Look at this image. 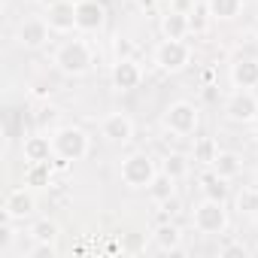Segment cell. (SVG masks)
<instances>
[{
    "label": "cell",
    "mask_w": 258,
    "mask_h": 258,
    "mask_svg": "<svg viewBox=\"0 0 258 258\" xmlns=\"http://www.w3.org/2000/svg\"><path fill=\"white\" fill-rule=\"evenodd\" d=\"M91 64H94V55H91V46L82 37L67 40L55 49V67L67 76H82V73L91 70Z\"/></svg>",
    "instance_id": "6da1fadb"
},
{
    "label": "cell",
    "mask_w": 258,
    "mask_h": 258,
    "mask_svg": "<svg viewBox=\"0 0 258 258\" xmlns=\"http://www.w3.org/2000/svg\"><path fill=\"white\" fill-rule=\"evenodd\" d=\"M52 146H55V158L82 161L88 155V134L76 124H61L52 131Z\"/></svg>",
    "instance_id": "7a4b0ae2"
},
{
    "label": "cell",
    "mask_w": 258,
    "mask_h": 258,
    "mask_svg": "<svg viewBox=\"0 0 258 258\" xmlns=\"http://www.w3.org/2000/svg\"><path fill=\"white\" fill-rule=\"evenodd\" d=\"M155 173H158V167H155L152 155H146V152H131L127 158H121V167H118V176L127 188H149Z\"/></svg>",
    "instance_id": "3957f363"
},
{
    "label": "cell",
    "mask_w": 258,
    "mask_h": 258,
    "mask_svg": "<svg viewBox=\"0 0 258 258\" xmlns=\"http://www.w3.org/2000/svg\"><path fill=\"white\" fill-rule=\"evenodd\" d=\"M191 225L198 234H222L228 228V210H225V201H213V198H204L195 213H191Z\"/></svg>",
    "instance_id": "277c9868"
},
{
    "label": "cell",
    "mask_w": 258,
    "mask_h": 258,
    "mask_svg": "<svg viewBox=\"0 0 258 258\" xmlns=\"http://www.w3.org/2000/svg\"><path fill=\"white\" fill-rule=\"evenodd\" d=\"M198 121H201L198 106L188 103V100H176V103H170V106L164 109V127H167L170 134H176V137L195 134V131H198Z\"/></svg>",
    "instance_id": "5b68a950"
},
{
    "label": "cell",
    "mask_w": 258,
    "mask_h": 258,
    "mask_svg": "<svg viewBox=\"0 0 258 258\" xmlns=\"http://www.w3.org/2000/svg\"><path fill=\"white\" fill-rule=\"evenodd\" d=\"M225 118L234 124H252L258 118V94L252 88H237L225 100Z\"/></svg>",
    "instance_id": "8992f818"
},
{
    "label": "cell",
    "mask_w": 258,
    "mask_h": 258,
    "mask_svg": "<svg viewBox=\"0 0 258 258\" xmlns=\"http://www.w3.org/2000/svg\"><path fill=\"white\" fill-rule=\"evenodd\" d=\"M188 61H191V49L185 40H164L155 49V64L164 73H179L188 67Z\"/></svg>",
    "instance_id": "52a82bcc"
},
{
    "label": "cell",
    "mask_w": 258,
    "mask_h": 258,
    "mask_svg": "<svg viewBox=\"0 0 258 258\" xmlns=\"http://www.w3.org/2000/svg\"><path fill=\"white\" fill-rule=\"evenodd\" d=\"M100 137L112 146H124L134 140V118L127 112H109L100 124Z\"/></svg>",
    "instance_id": "ba28073f"
},
{
    "label": "cell",
    "mask_w": 258,
    "mask_h": 258,
    "mask_svg": "<svg viewBox=\"0 0 258 258\" xmlns=\"http://www.w3.org/2000/svg\"><path fill=\"white\" fill-rule=\"evenodd\" d=\"M49 31L52 28H49L46 19H25L19 25V31H16V43L22 49H28V52H37V49H43L49 43Z\"/></svg>",
    "instance_id": "9c48e42d"
},
{
    "label": "cell",
    "mask_w": 258,
    "mask_h": 258,
    "mask_svg": "<svg viewBox=\"0 0 258 258\" xmlns=\"http://www.w3.org/2000/svg\"><path fill=\"white\" fill-rule=\"evenodd\" d=\"M106 25V10L97 0H76V31L94 34Z\"/></svg>",
    "instance_id": "30bf717a"
},
{
    "label": "cell",
    "mask_w": 258,
    "mask_h": 258,
    "mask_svg": "<svg viewBox=\"0 0 258 258\" xmlns=\"http://www.w3.org/2000/svg\"><path fill=\"white\" fill-rule=\"evenodd\" d=\"M34 210H37V201H34V195L28 188H13L4 198V219L19 222V219H28Z\"/></svg>",
    "instance_id": "8fae6325"
},
{
    "label": "cell",
    "mask_w": 258,
    "mask_h": 258,
    "mask_svg": "<svg viewBox=\"0 0 258 258\" xmlns=\"http://www.w3.org/2000/svg\"><path fill=\"white\" fill-rule=\"evenodd\" d=\"M46 22H49L52 31L70 34L76 28V4L73 0H55V4L49 7V13H46Z\"/></svg>",
    "instance_id": "7c38bea8"
},
{
    "label": "cell",
    "mask_w": 258,
    "mask_h": 258,
    "mask_svg": "<svg viewBox=\"0 0 258 258\" xmlns=\"http://www.w3.org/2000/svg\"><path fill=\"white\" fill-rule=\"evenodd\" d=\"M143 82V70L134 58H124V61H112V85L118 91H134Z\"/></svg>",
    "instance_id": "4fadbf2b"
},
{
    "label": "cell",
    "mask_w": 258,
    "mask_h": 258,
    "mask_svg": "<svg viewBox=\"0 0 258 258\" xmlns=\"http://www.w3.org/2000/svg\"><path fill=\"white\" fill-rule=\"evenodd\" d=\"M152 240H155V246H158L161 252H167V255H182V252H185V249H182V231H179L173 222H161V225L155 228Z\"/></svg>",
    "instance_id": "5bb4252c"
},
{
    "label": "cell",
    "mask_w": 258,
    "mask_h": 258,
    "mask_svg": "<svg viewBox=\"0 0 258 258\" xmlns=\"http://www.w3.org/2000/svg\"><path fill=\"white\" fill-rule=\"evenodd\" d=\"M22 149H25V161H28V164H37V161H52V155H55L52 137H46L43 131H40V134H34V137H25Z\"/></svg>",
    "instance_id": "9a60e30c"
},
{
    "label": "cell",
    "mask_w": 258,
    "mask_h": 258,
    "mask_svg": "<svg viewBox=\"0 0 258 258\" xmlns=\"http://www.w3.org/2000/svg\"><path fill=\"white\" fill-rule=\"evenodd\" d=\"M234 88H258V58H240L231 64Z\"/></svg>",
    "instance_id": "2e32d148"
},
{
    "label": "cell",
    "mask_w": 258,
    "mask_h": 258,
    "mask_svg": "<svg viewBox=\"0 0 258 258\" xmlns=\"http://www.w3.org/2000/svg\"><path fill=\"white\" fill-rule=\"evenodd\" d=\"M161 34H164V40H185L191 34L188 31V13H176V10L164 13L161 16Z\"/></svg>",
    "instance_id": "e0dca14e"
},
{
    "label": "cell",
    "mask_w": 258,
    "mask_h": 258,
    "mask_svg": "<svg viewBox=\"0 0 258 258\" xmlns=\"http://www.w3.org/2000/svg\"><path fill=\"white\" fill-rule=\"evenodd\" d=\"M149 198L155 201V204H161V201H167V198H173L176 195V179L170 176V173H164V170H158L155 173V179L149 182Z\"/></svg>",
    "instance_id": "ac0fdd59"
},
{
    "label": "cell",
    "mask_w": 258,
    "mask_h": 258,
    "mask_svg": "<svg viewBox=\"0 0 258 258\" xmlns=\"http://www.w3.org/2000/svg\"><path fill=\"white\" fill-rule=\"evenodd\" d=\"M210 170H216L222 179H234V176L243 170V158H240L237 152H219Z\"/></svg>",
    "instance_id": "d6986e66"
},
{
    "label": "cell",
    "mask_w": 258,
    "mask_h": 258,
    "mask_svg": "<svg viewBox=\"0 0 258 258\" xmlns=\"http://www.w3.org/2000/svg\"><path fill=\"white\" fill-rule=\"evenodd\" d=\"M207 7L216 22H231L243 13V0H207Z\"/></svg>",
    "instance_id": "ffe728a7"
},
{
    "label": "cell",
    "mask_w": 258,
    "mask_h": 258,
    "mask_svg": "<svg viewBox=\"0 0 258 258\" xmlns=\"http://www.w3.org/2000/svg\"><path fill=\"white\" fill-rule=\"evenodd\" d=\"M222 149H219V143L213 140V137H201V140H195V149H191V158L201 164V167H213V161H216V155H219Z\"/></svg>",
    "instance_id": "44dd1931"
},
{
    "label": "cell",
    "mask_w": 258,
    "mask_h": 258,
    "mask_svg": "<svg viewBox=\"0 0 258 258\" xmlns=\"http://www.w3.org/2000/svg\"><path fill=\"white\" fill-rule=\"evenodd\" d=\"M201 191H204V198L225 201V198H228V179H222L216 170H210V173L201 176Z\"/></svg>",
    "instance_id": "7402d4cb"
},
{
    "label": "cell",
    "mask_w": 258,
    "mask_h": 258,
    "mask_svg": "<svg viewBox=\"0 0 258 258\" xmlns=\"http://www.w3.org/2000/svg\"><path fill=\"white\" fill-rule=\"evenodd\" d=\"M210 22H213L210 7H207V4H195V10L188 13V31H191L195 37H201V34L210 31Z\"/></svg>",
    "instance_id": "603a6c76"
},
{
    "label": "cell",
    "mask_w": 258,
    "mask_h": 258,
    "mask_svg": "<svg viewBox=\"0 0 258 258\" xmlns=\"http://www.w3.org/2000/svg\"><path fill=\"white\" fill-rule=\"evenodd\" d=\"M52 170H55V164L52 161H37V164H28V173H25V182L28 185H49V179H52Z\"/></svg>",
    "instance_id": "cb8c5ba5"
},
{
    "label": "cell",
    "mask_w": 258,
    "mask_h": 258,
    "mask_svg": "<svg viewBox=\"0 0 258 258\" xmlns=\"http://www.w3.org/2000/svg\"><path fill=\"white\" fill-rule=\"evenodd\" d=\"M234 207L240 216H258V188H240L234 198Z\"/></svg>",
    "instance_id": "d4e9b609"
},
{
    "label": "cell",
    "mask_w": 258,
    "mask_h": 258,
    "mask_svg": "<svg viewBox=\"0 0 258 258\" xmlns=\"http://www.w3.org/2000/svg\"><path fill=\"white\" fill-rule=\"evenodd\" d=\"M31 240L34 243H55L58 240V225L49 222V219H40L31 225Z\"/></svg>",
    "instance_id": "484cf974"
},
{
    "label": "cell",
    "mask_w": 258,
    "mask_h": 258,
    "mask_svg": "<svg viewBox=\"0 0 258 258\" xmlns=\"http://www.w3.org/2000/svg\"><path fill=\"white\" fill-rule=\"evenodd\" d=\"M164 173H170L173 179H182V176L188 173V161H185V155L170 152V155L164 158Z\"/></svg>",
    "instance_id": "4316f807"
},
{
    "label": "cell",
    "mask_w": 258,
    "mask_h": 258,
    "mask_svg": "<svg viewBox=\"0 0 258 258\" xmlns=\"http://www.w3.org/2000/svg\"><path fill=\"white\" fill-rule=\"evenodd\" d=\"M58 118H61V109H58V106H40L37 115H34V121H37L40 131H49V127H55Z\"/></svg>",
    "instance_id": "83f0119b"
},
{
    "label": "cell",
    "mask_w": 258,
    "mask_h": 258,
    "mask_svg": "<svg viewBox=\"0 0 258 258\" xmlns=\"http://www.w3.org/2000/svg\"><path fill=\"white\" fill-rule=\"evenodd\" d=\"M134 52H137V46L127 40V37H115V40H112V58H115V61L134 58Z\"/></svg>",
    "instance_id": "f1b7e54d"
},
{
    "label": "cell",
    "mask_w": 258,
    "mask_h": 258,
    "mask_svg": "<svg viewBox=\"0 0 258 258\" xmlns=\"http://www.w3.org/2000/svg\"><path fill=\"white\" fill-rule=\"evenodd\" d=\"M158 207H161V210H158V219H161V222H170V219L179 213V201H176V195L167 198V201H161Z\"/></svg>",
    "instance_id": "f546056e"
},
{
    "label": "cell",
    "mask_w": 258,
    "mask_h": 258,
    "mask_svg": "<svg viewBox=\"0 0 258 258\" xmlns=\"http://www.w3.org/2000/svg\"><path fill=\"white\" fill-rule=\"evenodd\" d=\"M219 255H222V258H231V255H246V246H243V243H228V246H222V249H219Z\"/></svg>",
    "instance_id": "4dcf8cb0"
},
{
    "label": "cell",
    "mask_w": 258,
    "mask_h": 258,
    "mask_svg": "<svg viewBox=\"0 0 258 258\" xmlns=\"http://www.w3.org/2000/svg\"><path fill=\"white\" fill-rule=\"evenodd\" d=\"M170 10H176V13H191V10H195V0H170Z\"/></svg>",
    "instance_id": "1f68e13d"
},
{
    "label": "cell",
    "mask_w": 258,
    "mask_h": 258,
    "mask_svg": "<svg viewBox=\"0 0 258 258\" xmlns=\"http://www.w3.org/2000/svg\"><path fill=\"white\" fill-rule=\"evenodd\" d=\"M137 7L146 10V13H152V10H155V0H137Z\"/></svg>",
    "instance_id": "d6a6232c"
},
{
    "label": "cell",
    "mask_w": 258,
    "mask_h": 258,
    "mask_svg": "<svg viewBox=\"0 0 258 258\" xmlns=\"http://www.w3.org/2000/svg\"><path fill=\"white\" fill-rule=\"evenodd\" d=\"M252 137H255V143H258V118H255V127H252Z\"/></svg>",
    "instance_id": "836d02e7"
},
{
    "label": "cell",
    "mask_w": 258,
    "mask_h": 258,
    "mask_svg": "<svg viewBox=\"0 0 258 258\" xmlns=\"http://www.w3.org/2000/svg\"><path fill=\"white\" fill-rule=\"evenodd\" d=\"M28 4H40V0H28Z\"/></svg>",
    "instance_id": "e575fe53"
},
{
    "label": "cell",
    "mask_w": 258,
    "mask_h": 258,
    "mask_svg": "<svg viewBox=\"0 0 258 258\" xmlns=\"http://www.w3.org/2000/svg\"><path fill=\"white\" fill-rule=\"evenodd\" d=\"M255 43H258V37H255Z\"/></svg>",
    "instance_id": "d590c367"
}]
</instances>
